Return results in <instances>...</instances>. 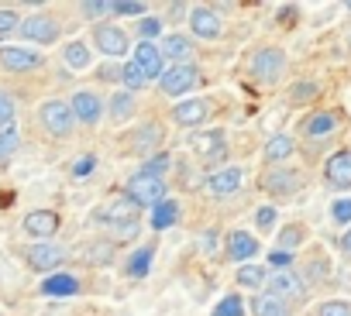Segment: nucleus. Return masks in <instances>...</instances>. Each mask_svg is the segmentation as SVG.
I'll return each instance as SVG.
<instances>
[{"mask_svg": "<svg viewBox=\"0 0 351 316\" xmlns=\"http://www.w3.org/2000/svg\"><path fill=\"white\" fill-rule=\"evenodd\" d=\"M124 193L138 203V207H158V203H165L169 196V183L162 179V176H145V172H134L131 179H128V186H124Z\"/></svg>", "mask_w": 351, "mask_h": 316, "instance_id": "obj_1", "label": "nucleus"}, {"mask_svg": "<svg viewBox=\"0 0 351 316\" xmlns=\"http://www.w3.org/2000/svg\"><path fill=\"white\" fill-rule=\"evenodd\" d=\"M248 73H252V79H258V83H276V79L286 73V52H282L279 45L258 49V52L248 59Z\"/></svg>", "mask_w": 351, "mask_h": 316, "instance_id": "obj_2", "label": "nucleus"}, {"mask_svg": "<svg viewBox=\"0 0 351 316\" xmlns=\"http://www.w3.org/2000/svg\"><path fill=\"white\" fill-rule=\"evenodd\" d=\"M38 120L52 137H69L73 127H76V114L66 100H45L42 110H38Z\"/></svg>", "mask_w": 351, "mask_h": 316, "instance_id": "obj_3", "label": "nucleus"}, {"mask_svg": "<svg viewBox=\"0 0 351 316\" xmlns=\"http://www.w3.org/2000/svg\"><path fill=\"white\" fill-rule=\"evenodd\" d=\"M265 292L293 306V302H300V299L306 295V282H303V278H300L293 268H276V272H269Z\"/></svg>", "mask_w": 351, "mask_h": 316, "instance_id": "obj_4", "label": "nucleus"}, {"mask_svg": "<svg viewBox=\"0 0 351 316\" xmlns=\"http://www.w3.org/2000/svg\"><path fill=\"white\" fill-rule=\"evenodd\" d=\"M197 83H200V69H197L193 62H180V66H169V69L162 73L158 90H162L165 96H183V93H190Z\"/></svg>", "mask_w": 351, "mask_h": 316, "instance_id": "obj_5", "label": "nucleus"}, {"mask_svg": "<svg viewBox=\"0 0 351 316\" xmlns=\"http://www.w3.org/2000/svg\"><path fill=\"white\" fill-rule=\"evenodd\" d=\"M97 220H100V224H110L114 231H117V227H128V224H138V203H134L128 193H121V196H114V200H107V203L100 207Z\"/></svg>", "mask_w": 351, "mask_h": 316, "instance_id": "obj_6", "label": "nucleus"}, {"mask_svg": "<svg viewBox=\"0 0 351 316\" xmlns=\"http://www.w3.org/2000/svg\"><path fill=\"white\" fill-rule=\"evenodd\" d=\"M42 66H45V55L35 49H21V45L0 49V69H8V73H35Z\"/></svg>", "mask_w": 351, "mask_h": 316, "instance_id": "obj_7", "label": "nucleus"}, {"mask_svg": "<svg viewBox=\"0 0 351 316\" xmlns=\"http://www.w3.org/2000/svg\"><path fill=\"white\" fill-rule=\"evenodd\" d=\"M93 45H97L107 59H121V55H128L131 38H128V31L117 28V25H97V28H93Z\"/></svg>", "mask_w": 351, "mask_h": 316, "instance_id": "obj_8", "label": "nucleus"}, {"mask_svg": "<svg viewBox=\"0 0 351 316\" xmlns=\"http://www.w3.org/2000/svg\"><path fill=\"white\" fill-rule=\"evenodd\" d=\"M241 186H245V169H238V166L217 169V172H210V176H207V183H204L207 196H214V200L234 196V193H238Z\"/></svg>", "mask_w": 351, "mask_h": 316, "instance_id": "obj_9", "label": "nucleus"}, {"mask_svg": "<svg viewBox=\"0 0 351 316\" xmlns=\"http://www.w3.org/2000/svg\"><path fill=\"white\" fill-rule=\"evenodd\" d=\"M28 42H35V45H52V42H59V21L52 18V14H32V18H25L21 21V28H18Z\"/></svg>", "mask_w": 351, "mask_h": 316, "instance_id": "obj_10", "label": "nucleus"}, {"mask_svg": "<svg viewBox=\"0 0 351 316\" xmlns=\"http://www.w3.org/2000/svg\"><path fill=\"white\" fill-rule=\"evenodd\" d=\"M324 183L330 189H351V148H337L324 162Z\"/></svg>", "mask_w": 351, "mask_h": 316, "instance_id": "obj_11", "label": "nucleus"}, {"mask_svg": "<svg viewBox=\"0 0 351 316\" xmlns=\"http://www.w3.org/2000/svg\"><path fill=\"white\" fill-rule=\"evenodd\" d=\"M210 117V96H190L172 107V120L180 127H200Z\"/></svg>", "mask_w": 351, "mask_h": 316, "instance_id": "obj_12", "label": "nucleus"}, {"mask_svg": "<svg viewBox=\"0 0 351 316\" xmlns=\"http://www.w3.org/2000/svg\"><path fill=\"white\" fill-rule=\"evenodd\" d=\"M262 189L269 196H293L303 189V176L296 169H269L262 176Z\"/></svg>", "mask_w": 351, "mask_h": 316, "instance_id": "obj_13", "label": "nucleus"}, {"mask_svg": "<svg viewBox=\"0 0 351 316\" xmlns=\"http://www.w3.org/2000/svg\"><path fill=\"white\" fill-rule=\"evenodd\" d=\"M25 261H28V268H35V272H52V275H56V268L66 261V251H62L59 244L38 241V244H32V248L25 251Z\"/></svg>", "mask_w": 351, "mask_h": 316, "instance_id": "obj_14", "label": "nucleus"}, {"mask_svg": "<svg viewBox=\"0 0 351 316\" xmlns=\"http://www.w3.org/2000/svg\"><path fill=\"white\" fill-rule=\"evenodd\" d=\"M190 31L197 38L210 42V38H217L224 31V21H221V14L214 8H190Z\"/></svg>", "mask_w": 351, "mask_h": 316, "instance_id": "obj_15", "label": "nucleus"}, {"mask_svg": "<svg viewBox=\"0 0 351 316\" xmlns=\"http://www.w3.org/2000/svg\"><path fill=\"white\" fill-rule=\"evenodd\" d=\"M193 151L204 158V162H214V158H224L228 151V141H224V131H197L190 137Z\"/></svg>", "mask_w": 351, "mask_h": 316, "instance_id": "obj_16", "label": "nucleus"}, {"mask_svg": "<svg viewBox=\"0 0 351 316\" xmlns=\"http://www.w3.org/2000/svg\"><path fill=\"white\" fill-rule=\"evenodd\" d=\"M69 107H73V114H76V120H80V124H97V120L104 117V100H100L97 93H90V90L73 93Z\"/></svg>", "mask_w": 351, "mask_h": 316, "instance_id": "obj_17", "label": "nucleus"}, {"mask_svg": "<svg viewBox=\"0 0 351 316\" xmlns=\"http://www.w3.org/2000/svg\"><path fill=\"white\" fill-rule=\"evenodd\" d=\"M337 124H341L337 110H313V114L300 124V131H303L306 137H330V134L337 131Z\"/></svg>", "mask_w": 351, "mask_h": 316, "instance_id": "obj_18", "label": "nucleus"}, {"mask_svg": "<svg viewBox=\"0 0 351 316\" xmlns=\"http://www.w3.org/2000/svg\"><path fill=\"white\" fill-rule=\"evenodd\" d=\"M56 231H59V213L56 210H32L28 217H25V234L28 237H56Z\"/></svg>", "mask_w": 351, "mask_h": 316, "instance_id": "obj_19", "label": "nucleus"}, {"mask_svg": "<svg viewBox=\"0 0 351 316\" xmlns=\"http://www.w3.org/2000/svg\"><path fill=\"white\" fill-rule=\"evenodd\" d=\"M134 62L141 66V73H145L148 79H162V73H165L162 52H158L155 42H138V45H134Z\"/></svg>", "mask_w": 351, "mask_h": 316, "instance_id": "obj_20", "label": "nucleus"}, {"mask_svg": "<svg viewBox=\"0 0 351 316\" xmlns=\"http://www.w3.org/2000/svg\"><path fill=\"white\" fill-rule=\"evenodd\" d=\"M258 254V237H252L248 231H231L228 234V258L231 261H252Z\"/></svg>", "mask_w": 351, "mask_h": 316, "instance_id": "obj_21", "label": "nucleus"}, {"mask_svg": "<svg viewBox=\"0 0 351 316\" xmlns=\"http://www.w3.org/2000/svg\"><path fill=\"white\" fill-rule=\"evenodd\" d=\"M265 162L269 166H279V162H286V158H293L296 155V141L289 137V134H272L269 141H265Z\"/></svg>", "mask_w": 351, "mask_h": 316, "instance_id": "obj_22", "label": "nucleus"}, {"mask_svg": "<svg viewBox=\"0 0 351 316\" xmlns=\"http://www.w3.org/2000/svg\"><path fill=\"white\" fill-rule=\"evenodd\" d=\"M76 292H80V278L76 275H66V272H56V275H49L42 282V295L62 299V295H76Z\"/></svg>", "mask_w": 351, "mask_h": 316, "instance_id": "obj_23", "label": "nucleus"}, {"mask_svg": "<svg viewBox=\"0 0 351 316\" xmlns=\"http://www.w3.org/2000/svg\"><path fill=\"white\" fill-rule=\"evenodd\" d=\"M158 52H162V59H172V66H180V62L193 52V45H190L186 35H165V38L158 42Z\"/></svg>", "mask_w": 351, "mask_h": 316, "instance_id": "obj_24", "label": "nucleus"}, {"mask_svg": "<svg viewBox=\"0 0 351 316\" xmlns=\"http://www.w3.org/2000/svg\"><path fill=\"white\" fill-rule=\"evenodd\" d=\"M252 313L255 316H293V306L276 299V295H269V292H262V295L252 299Z\"/></svg>", "mask_w": 351, "mask_h": 316, "instance_id": "obj_25", "label": "nucleus"}, {"mask_svg": "<svg viewBox=\"0 0 351 316\" xmlns=\"http://www.w3.org/2000/svg\"><path fill=\"white\" fill-rule=\"evenodd\" d=\"M152 258H155V248H152V244L138 248V251L128 258V265H124L128 278H145V275H148V268H152Z\"/></svg>", "mask_w": 351, "mask_h": 316, "instance_id": "obj_26", "label": "nucleus"}, {"mask_svg": "<svg viewBox=\"0 0 351 316\" xmlns=\"http://www.w3.org/2000/svg\"><path fill=\"white\" fill-rule=\"evenodd\" d=\"M176 220H180V203H176V200L158 203L155 213H152V227H155V231H169Z\"/></svg>", "mask_w": 351, "mask_h": 316, "instance_id": "obj_27", "label": "nucleus"}, {"mask_svg": "<svg viewBox=\"0 0 351 316\" xmlns=\"http://www.w3.org/2000/svg\"><path fill=\"white\" fill-rule=\"evenodd\" d=\"M62 59H66L69 69H86L93 55H90V45H86V42H69V45L62 49Z\"/></svg>", "mask_w": 351, "mask_h": 316, "instance_id": "obj_28", "label": "nucleus"}, {"mask_svg": "<svg viewBox=\"0 0 351 316\" xmlns=\"http://www.w3.org/2000/svg\"><path fill=\"white\" fill-rule=\"evenodd\" d=\"M303 241H306V227H303V224H286V227L279 231V237H276L279 251H296Z\"/></svg>", "mask_w": 351, "mask_h": 316, "instance_id": "obj_29", "label": "nucleus"}, {"mask_svg": "<svg viewBox=\"0 0 351 316\" xmlns=\"http://www.w3.org/2000/svg\"><path fill=\"white\" fill-rule=\"evenodd\" d=\"M234 278H238V285H245V289H262V285L269 282V272H265V265H241Z\"/></svg>", "mask_w": 351, "mask_h": 316, "instance_id": "obj_30", "label": "nucleus"}, {"mask_svg": "<svg viewBox=\"0 0 351 316\" xmlns=\"http://www.w3.org/2000/svg\"><path fill=\"white\" fill-rule=\"evenodd\" d=\"M131 114H134V93H128V90L114 93L110 96V117L114 120H128Z\"/></svg>", "mask_w": 351, "mask_h": 316, "instance_id": "obj_31", "label": "nucleus"}, {"mask_svg": "<svg viewBox=\"0 0 351 316\" xmlns=\"http://www.w3.org/2000/svg\"><path fill=\"white\" fill-rule=\"evenodd\" d=\"M83 258H86V265H107V261L114 258V244H107V241H93V244L83 248Z\"/></svg>", "mask_w": 351, "mask_h": 316, "instance_id": "obj_32", "label": "nucleus"}, {"mask_svg": "<svg viewBox=\"0 0 351 316\" xmlns=\"http://www.w3.org/2000/svg\"><path fill=\"white\" fill-rule=\"evenodd\" d=\"M121 83L128 86V93H134V90H141V86L148 83V76H145V73H141V66L131 59L128 66H121Z\"/></svg>", "mask_w": 351, "mask_h": 316, "instance_id": "obj_33", "label": "nucleus"}, {"mask_svg": "<svg viewBox=\"0 0 351 316\" xmlns=\"http://www.w3.org/2000/svg\"><path fill=\"white\" fill-rule=\"evenodd\" d=\"M214 316H245V299L238 292H228L217 306H214Z\"/></svg>", "mask_w": 351, "mask_h": 316, "instance_id": "obj_34", "label": "nucleus"}, {"mask_svg": "<svg viewBox=\"0 0 351 316\" xmlns=\"http://www.w3.org/2000/svg\"><path fill=\"white\" fill-rule=\"evenodd\" d=\"M18 144H21V134H18V127H14V124H4V127H0V158L14 155V151H18Z\"/></svg>", "mask_w": 351, "mask_h": 316, "instance_id": "obj_35", "label": "nucleus"}, {"mask_svg": "<svg viewBox=\"0 0 351 316\" xmlns=\"http://www.w3.org/2000/svg\"><path fill=\"white\" fill-rule=\"evenodd\" d=\"M148 8L141 4V0H114L110 4V14H124V18H141Z\"/></svg>", "mask_w": 351, "mask_h": 316, "instance_id": "obj_36", "label": "nucleus"}, {"mask_svg": "<svg viewBox=\"0 0 351 316\" xmlns=\"http://www.w3.org/2000/svg\"><path fill=\"white\" fill-rule=\"evenodd\" d=\"M317 316H351V306L341 302V299H327L317 306Z\"/></svg>", "mask_w": 351, "mask_h": 316, "instance_id": "obj_37", "label": "nucleus"}, {"mask_svg": "<svg viewBox=\"0 0 351 316\" xmlns=\"http://www.w3.org/2000/svg\"><path fill=\"white\" fill-rule=\"evenodd\" d=\"M320 90H317V83H310V79H303V83H296L293 90H289V96L296 100V103H306V100H313Z\"/></svg>", "mask_w": 351, "mask_h": 316, "instance_id": "obj_38", "label": "nucleus"}, {"mask_svg": "<svg viewBox=\"0 0 351 316\" xmlns=\"http://www.w3.org/2000/svg\"><path fill=\"white\" fill-rule=\"evenodd\" d=\"M80 11L86 18H104V14H110V4H107V0H83Z\"/></svg>", "mask_w": 351, "mask_h": 316, "instance_id": "obj_39", "label": "nucleus"}, {"mask_svg": "<svg viewBox=\"0 0 351 316\" xmlns=\"http://www.w3.org/2000/svg\"><path fill=\"white\" fill-rule=\"evenodd\" d=\"M165 169H169V155L162 151V155H155V158H152V162H145L138 172H145V176H162Z\"/></svg>", "mask_w": 351, "mask_h": 316, "instance_id": "obj_40", "label": "nucleus"}, {"mask_svg": "<svg viewBox=\"0 0 351 316\" xmlns=\"http://www.w3.org/2000/svg\"><path fill=\"white\" fill-rule=\"evenodd\" d=\"M14 28H21L18 14H14L11 8H0V38H4V35H11Z\"/></svg>", "mask_w": 351, "mask_h": 316, "instance_id": "obj_41", "label": "nucleus"}, {"mask_svg": "<svg viewBox=\"0 0 351 316\" xmlns=\"http://www.w3.org/2000/svg\"><path fill=\"white\" fill-rule=\"evenodd\" d=\"M93 169H97V155H83V158H76V162H73V176H76V179L90 176Z\"/></svg>", "mask_w": 351, "mask_h": 316, "instance_id": "obj_42", "label": "nucleus"}, {"mask_svg": "<svg viewBox=\"0 0 351 316\" xmlns=\"http://www.w3.org/2000/svg\"><path fill=\"white\" fill-rule=\"evenodd\" d=\"M138 31H141L145 42H152L155 35H162V21H158V18H141V21H138Z\"/></svg>", "mask_w": 351, "mask_h": 316, "instance_id": "obj_43", "label": "nucleus"}, {"mask_svg": "<svg viewBox=\"0 0 351 316\" xmlns=\"http://www.w3.org/2000/svg\"><path fill=\"white\" fill-rule=\"evenodd\" d=\"M276 217H279V210H276V207H269V203L255 210V224H258L262 231H269V227L276 224Z\"/></svg>", "mask_w": 351, "mask_h": 316, "instance_id": "obj_44", "label": "nucleus"}, {"mask_svg": "<svg viewBox=\"0 0 351 316\" xmlns=\"http://www.w3.org/2000/svg\"><path fill=\"white\" fill-rule=\"evenodd\" d=\"M330 217H334V224H351V200H337L330 207Z\"/></svg>", "mask_w": 351, "mask_h": 316, "instance_id": "obj_45", "label": "nucleus"}, {"mask_svg": "<svg viewBox=\"0 0 351 316\" xmlns=\"http://www.w3.org/2000/svg\"><path fill=\"white\" fill-rule=\"evenodd\" d=\"M4 124H14V100L8 93H0V127Z\"/></svg>", "mask_w": 351, "mask_h": 316, "instance_id": "obj_46", "label": "nucleus"}, {"mask_svg": "<svg viewBox=\"0 0 351 316\" xmlns=\"http://www.w3.org/2000/svg\"><path fill=\"white\" fill-rule=\"evenodd\" d=\"M269 265H276V268H289V265H293V254H289V251H272V254H269Z\"/></svg>", "mask_w": 351, "mask_h": 316, "instance_id": "obj_47", "label": "nucleus"}, {"mask_svg": "<svg viewBox=\"0 0 351 316\" xmlns=\"http://www.w3.org/2000/svg\"><path fill=\"white\" fill-rule=\"evenodd\" d=\"M341 251H344V254H351V227L341 234Z\"/></svg>", "mask_w": 351, "mask_h": 316, "instance_id": "obj_48", "label": "nucleus"}, {"mask_svg": "<svg viewBox=\"0 0 351 316\" xmlns=\"http://www.w3.org/2000/svg\"><path fill=\"white\" fill-rule=\"evenodd\" d=\"M348 11H351V0H348Z\"/></svg>", "mask_w": 351, "mask_h": 316, "instance_id": "obj_49", "label": "nucleus"}]
</instances>
